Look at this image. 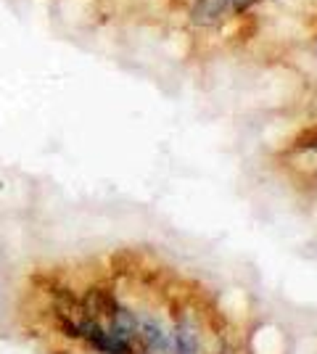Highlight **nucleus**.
I'll list each match as a JSON object with an SVG mask.
<instances>
[{"label": "nucleus", "instance_id": "nucleus-1", "mask_svg": "<svg viewBox=\"0 0 317 354\" xmlns=\"http://www.w3.org/2000/svg\"><path fill=\"white\" fill-rule=\"evenodd\" d=\"M137 341L148 354H172V333L153 315H137Z\"/></svg>", "mask_w": 317, "mask_h": 354}, {"label": "nucleus", "instance_id": "nucleus-2", "mask_svg": "<svg viewBox=\"0 0 317 354\" xmlns=\"http://www.w3.org/2000/svg\"><path fill=\"white\" fill-rule=\"evenodd\" d=\"M79 301H82L85 312L90 317H95V320H101V323H106L108 317H114V312L119 310L117 296L111 294L108 288H101V286H90L85 294L79 296Z\"/></svg>", "mask_w": 317, "mask_h": 354}, {"label": "nucleus", "instance_id": "nucleus-3", "mask_svg": "<svg viewBox=\"0 0 317 354\" xmlns=\"http://www.w3.org/2000/svg\"><path fill=\"white\" fill-rule=\"evenodd\" d=\"M233 6L230 0H196L191 6V24L196 27H217Z\"/></svg>", "mask_w": 317, "mask_h": 354}, {"label": "nucleus", "instance_id": "nucleus-4", "mask_svg": "<svg viewBox=\"0 0 317 354\" xmlns=\"http://www.w3.org/2000/svg\"><path fill=\"white\" fill-rule=\"evenodd\" d=\"M201 352V339L193 323H177L172 333V354H198Z\"/></svg>", "mask_w": 317, "mask_h": 354}, {"label": "nucleus", "instance_id": "nucleus-5", "mask_svg": "<svg viewBox=\"0 0 317 354\" xmlns=\"http://www.w3.org/2000/svg\"><path fill=\"white\" fill-rule=\"evenodd\" d=\"M294 146L299 148V151H317V124H312V127H307V130L296 135Z\"/></svg>", "mask_w": 317, "mask_h": 354}, {"label": "nucleus", "instance_id": "nucleus-6", "mask_svg": "<svg viewBox=\"0 0 317 354\" xmlns=\"http://www.w3.org/2000/svg\"><path fill=\"white\" fill-rule=\"evenodd\" d=\"M251 3H257V0H230V6H233L236 11H246Z\"/></svg>", "mask_w": 317, "mask_h": 354}]
</instances>
